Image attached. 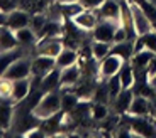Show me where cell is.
Segmentation results:
<instances>
[{
	"instance_id": "f35d334b",
	"label": "cell",
	"mask_w": 156,
	"mask_h": 138,
	"mask_svg": "<svg viewBox=\"0 0 156 138\" xmlns=\"http://www.w3.org/2000/svg\"><path fill=\"white\" fill-rule=\"evenodd\" d=\"M61 4H73V2H78V0H58Z\"/></svg>"
},
{
	"instance_id": "6da1fadb",
	"label": "cell",
	"mask_w": 156,
	"mask_h": 138,
	"mask_svg": "<svg viewBox=\"0 0 156 138\" xmlns=\"http://www.w3.org/2000/svg\"><path fill=\"white\" fill-rule=\"evenodd\" d=\"M61 93L58 89L55 91H48L43 94V98L39 100V103L32 108L31 111L39 121H43L46 118H51V116L58 115L61 111Z\"/></svg>"
},
{
	"instance_id": "484cf974",
	"label": "cell",
	"mask_w": 156,
	"mask_h": 138,
	"mask_svg": "<svg viewBox=\"0 0 156 138\" xmlns=\"http://www.w3.org/2000/svg\"><path fill=\"white\" fill-rule=\"evenodd\" d=\"M59 7H61L63 17H65V19H70V20L85 10V7H83L80 2H73V4H61V2H59Z\"/></svg>"
},
{
	"instance_id": "8d00e7d4",
	"label": "cell",
	"mask_w": 156,
	"mask_h": 138,
	"mask_svg": "<svg viewBox=\"0 0 156 138\" xmlns=\"http://www.w3.org/2000/svg\"><path fill=\"white\" fill-rule=\"evenodd\" d=\"M7 17H9V14H5L4 10H0V29L7 25Z\"/></svg>"
},
{
	"instance_id": "d6986e66",
	"label": "cell",
	"mask_w": 156,
	"mask_h": 138,
	"mask_svg": "<svg viewBox=\"0 0 156 138\" xmlns=\"http://www.w3.org/2000/svg\"><path fill=\"white\" fill-rule=\"evenodd\" d=\"M14 121V104L9 101H0V130L7 131Z\"/></svg>"
},
{
	"instance_id": "1f68e13d",
	"label": "cell",
	"mask_w": 156,
	"mask_h": 138,
	"mask_svg": "<svg viewBox=\"0 0 156 138\" xmlns=\"http://www.w3.org/2000/svg\"><path fill=\"white\" fill-rule=\"evenodd\" d=\"M107 115H109V106L107 104H102V103H95L92 104V118L95 121H102V120H105Z\"/></svg>"
},
{
	"instance_id": "ab89813d",
	"label": "cell",
	"mask_w": 156,
	"mask_h": 138,
	"mask_svg": "<svg viewBox=\"0 0 156 138\" xmlns=\"http://www.w3.org/2000/svg\"><path fill=\"white\" fill-rule=\"evenodd\" d=\"M153 31H156V20L153 22Z\"/></svg>"
},
{
	"instance_id": "5b68a950",
	"label": "cell",
	"mask_w": 156,
	"mask_h": 138,
	"mask_svg": "<svg viewBox=\"0 0 156 138\" xmlns=\"http://www.w3.org/2000/svg\"><path fill=\"white\" fill-rule=\"evenodd\" d=\"M127 121L134 136H156V126L146 116H131V118H127Z\"/></svg>"
},
{
	"instance_id": "7bdbcfd3",
	"label": "cell",
	"mask_w": 156,
	"mask_h": 138,
	"mask_svg": "<svg viewBox=\"0 0 156 138\" xmlns=\"http://www.w3.org/2000/svg\"><path fill=\"white\" fill-rule=\"evenodd\" d=\"M154 93H156V88H154Z\"/></svg>"
},
{
	"instance_id": "2e32d148",
	"label": "cell",
	"mask_w": 156,
	"mask_h": 138,
	"mask_svg": "<svg viewBox=\"0 0 156 138\" xmlns=\"http://www.w3.org/2000/svg\"><path fill=\"white\" fill-rule=\"evenodd\" d=\"M32 91V83L31 77H24V79H16L14 81V89H12V101L14 103H20L29 96Z\"/></svg>"
},
{
	"instance_id": "7402d4cb",
	"label": "cell",
	"mask_w": 156,
	"mask_h": 138,
	"mask_svg": "<svg viewBox=\"0 0 156 138\" xmlns=\"http://www.w3.org/2000/svg\"><path fill=\"white\" fill-rule=\"evenodd\" d=\"M16 37L17 41H19V46L20 47H31L34 46L36 42H37V34H36L34 31H32L31 27H22V29H19V31H16Z\"/></svg>"
},
{
	"instance_id": "f1b7e54d",
	"label": "cell",
	"mask_w": 156,
	"mask_h": 138,
	"mask_svg": "<svg viewBox=\"0 0 156 138\" xmlns=\"http://www.w3.org/2000/svg\"><path fill=\"white\" fill-rule=\"evenodd\" d=\"M46 24H48V15L37 12V14H32L31 15V24H29V27L39 35L41 32H43V29L46 27Z\"/></svg>"
},
{
	"instance_id": "836d02e7",
	"label": "cell",
	"mask_w": 156,
	"mask_h": 138,
	"mask_svg": "<svg viewBox=\"0 0 156 138\" xmlns=\"http://www.w3.org/2000/svg\"><path fill=\"white\" fill-rule=\"evenodd\" d=\"M107 86H109L110 96H112V100H114V98L122 91V84H121V77H119V74L109 77V79H107Z\"/></svg>"
},
{
	"instance_id": "e575fe53",
	"label": "cell",
	"mask_w": 156,
	"mask_h": 138,
	"mask_svg": "<svg viewBox=\"0 0 156 138\" xmlns=\"http://www.w3.org/2000/svg\"><path fill=\"white\" fill-rule=\"evenodd\" d=\"M20 8V0H0V10H4L5 14Z\"/></svg>"
},
{
	"instance_id": "cb8c5ba5",
	"label": "cell",
	"mask_w": 156,
	"mask_h": 138,
	"mask_svg": "<svg viewBox=\"0 0 156 138\" xmlns=\"http://www.w3.org/2000/svg\"><path fill=\"white\" fill-rule=\"evenodd\" d=\"M112 54H117V56H121L122 59L129 61V59L134 56V44L131 41H124V42H115L112 44Z\"/></svg>"
},
{
	"instance_id": "d590c367",
	"label": "cell",
	"mask_w": 156,
	"mask_h": 138,
	"mask_svg": "<svg viewBox=\"0 0 156 138\" xmlns=\"http://www.w3.org/2000/svg\"><path fill=\"white\" fill-rule=\"evenodd\" d=\"M78 2H80V4H82L85 8H92V10H94V8L100 7L105 0H78Z\"/></svg>"
},
{
	"instance_id": "60d3db41",
	"label": "cell",
	"mask_w": 156,
	"mask_h": 138,
	"mask_svg": "<svg viewBox=\"0 0 156 138\" xmlns=\"http://www.w3.org/2000/svg\"><path fill=\"white\" fill-rule=\"evenodd\" d=\"M153 5H154V7H156V0H154V2H153Z\"/></svg>"
},
{
	"instance_id": "44dd1931",
	"label": "cell",
	"mask_w": 156,
	"mask_h": 138,
	"mask_svg": "<svg viewBox=\"0 0 156 138\" xmlns=\"http://www.w3.org/2000/svg\"><path fill=\"white\" fill-rule=\"evenodd\" d=\"M78 58H80V56H78L76 49L65 47V49L56 56V67L63 69V67H68V66H71V64H76Z\"/></svg>"
},
{
	"instance_id": "ffe728a7",
	"label": "cell",
	"mask_w": 156,
	"mask_h": 138,
	"mask_svg": "<svg viewBox=\"0 0 156 138\" xmlns=\"http://www.w3.org/2000/svg\"><path fill=\"white\" fill-rule=\"evenodd\" d=\"M154 58H156V52H153V51H149V49H141V51H137V52H134L133 62H131V64H133L134 69H148V64Z\"/></svg>"
},
{
	"instance_id": "74e56055",
	"label": "cell",
	"mask_w": 156,
	"mask_h": 138,
	"mask_svg": "<svg viewBox=\"0 0 156 138\" xmlns=\"http://www.w3.org/2000/svg\"><path fill=\"white\" fill-rule=\"evenodd\" d=\"M148 84H149V86H153V88H156V73L153 74V76H149V79H148Z\"/></svg>"
},
{
	"instance_id": "8992f818",
	"label": "cell",
	"mask_w": 156,
	"mask_h": 138,
	"mask_svg": "<svg viewBox=\"0 0 156 138\" xmlns=\"http://www.w3.org/2000/svg\"><path fill=\"white\" fill-rule=\"evenodd\" d=\"M63 49H65V46H63L61 37H43L37 39V42H36V52L43 54V56L56 58Z\"/></svg>"
},
{
	"instance_id": "7c38bea8",
	"label": "cell",
	"mask_w": 156,
	"mask_h": 138,
	"mask_svg": "<svg viewBox=\"0 0 156 138\" xmlns=\"http://www.w3.org/2000/svg\"><path fill=\"white\" fill-rule=\"evenodd\" d=\"M134 100V91L133 88H129V89H122L119 94L114 98L112 101V110L114 113H117V115H124V113H127L129 106H131V103H133Z\"/></svg>"
},
{
	"instance_id": "7a4b0ae2",
	"label": "cell",
	"mask_w": 156,
	"mask_h": 138,
	"mask_svg": "<svg viewBox=\"0 0 156 138\" xmlns=\"http://www.w3.org/2000/svg\"><path fill=\"white\" fill-rule=\"evenodd\" d=\"M127 5H129V12H131V20H133V27L136 31L137 37L144 35L146 32L153 31V22L149 20V17L146 15V12L143 10L137 2H131L127 0Z\"/></svg>"
},
{
	"instance_id": "30bf717a",
	"label": "cell",
	"mask_w": 156,
	"mask_h": 138,
	"mask_svg": "<svg viewBox=\"0 0 156 138\" xmlns=\"http://www.w3.org/2000/svg\"><path fill=\"white\" fill-rule=\"evenodd\" d=\"M98 15H100V20H114V22L122 24V5H119L117 0H105L98 7Z\"/></svg>"
},
{
	"instance_id": "83f0119b",
	"label": "cell",
	"mask_w": 156,
	"mask_h": 138,
	"mask_svg": "<svg viewBox=\"0 0 156 138\" xmlns=\"http://www.w3.org/2000/svg\"><path fill=\"white\" fill-rule=\"evenodd\" d=\"M78 98L76 94H73L71 91H63L61 93V108L65 113H70L75 106L78 104Z\"/></svg>"
},
{
	"instance_id": "9a60e30c",
	"label": "cell",
	"mask_w": 156,
	"mask_h": 138,
	"mask_svg": "<svg viewBox=\"0 0 156 138\" xmlns=\"http://www.w3.org/2000/svg\"><path fill=\"white\" fill-rule=\"evenodd\" d=\"M22 56H26V51H24L20 46L16 47V49H12V51L0 52V77H4L5 73H7V69L10 67L19 58H22Z\"/></svg>"
},
{
	"instance_id": "ba28073f",
	"label": "cell",
	"mask_w": 156,
	"mask_h": 138,
	"mask_svg": "<svg viewBox=\"0 0 156 138\" xmlns=\"http://www.w3.org/2000/svg\"><path fill=\"white\" fill-rule=\"evenodd\" d=\"M100 20V15H98V8H85L82 14H78L76 17L71 19V22L80 29V31H94L95 25Z\"/></svg>"
},
{
	"instance_id": "4fadbf2b",
	"label": "cell",
	"mask_w": 156,
	"mask_h": 138,
	"mask_svg": "<svg viewBox=\"0 0 156 138\" xmlns=\"http://www.w3.org/2000/svg\"><path fill=\"white\" fill-rule=\"evenodd\" d=\"M29 24H31V14L27 10H22V8L10 12L7 17V27L12 29L14 32L22 29V27H27Z\"/></svg>"
},
{
	"instance_id": "d4e9b609",
	"label": "cell",
	"mask_w": 156,
	"mask_h": 138,
	"mask_svg": "<svg viewBox=\"0 0 156 138\" xmlns=\"http://www.w3.org/2000/svg\"><path fill=\"white\" fill-rule=\"evenodd\" d=\"M110 51H112V44L110 42L94 41V44H92V58L95 61H102V59H105L110 54Z\"/></svg>"
},
{
	"instance_id": "4dcf8cb0",
	"label": "cell",
	"mask_w": 156,
	"mask_h": 138,
	"mask_svg": "<svg viewBox=\"0 0 156 138\" xmlns=\"http://www.w3.org/2000/svg\"><path fill=\"white\" fill-rule=\"evenodd\" d=\"M12 89L14 81L9 77H0V100H12Z\"/></svg>"
},
{
	"instance_id": "5bb4252c",
	"label": "cell",
	"mask_w": 156,
	"mask_h": 138,
	"mask_svg": "<svg viewBox=\"0 0 156 138\" xmlns=\"http://www.w3.org/2000/svg\"><path fill=\"white\" fill-rule=\"evenodd\" d=\"M82 77V67L80 64H71L61 69V88H73L78 84Z\"/></svg>"
},
{
	"instance_id": "b9f144b4",
	"label": "cell",
	"mask_w": 156,
	"mask_h": 138,
	"mask_svg": "<svg viewBox=\"0 0 156 138\" xmlns=\"http://www.w3.org/2000/svg\"><path fill=\"white\" fill-rule=\"evenodd\" d=\"M148 2H154V0H148Z\"/></svg>"
},
{
	"instance_id": "d6a6232c",
	"label": "cell",
	"mask_w": 156,
	"mask_h": 138,
	"mask_svg": "<svg viewBox=\"0 0 156 138\" xmlns=\"http://www.w3.org/2000/svg\"><path fill=\"white\" fill-rule=\"evenodd\" d=\"M141 42L144 46V49H149L153 52H156V31H149L144 35H141Z\"/></svg>"
},
{
	"instance_id": "9c48e42d",
	"label": "cell",
	"mask_w": 156,
	"mask_h": 138,
	"mask_svg": "<svg viewBox=\"0 0 156 138\" xmlns=\"http://www.w3.org/2000/svg\"><path fill=\"white\" fill-rule=\"evenodd\" d=\"M55 67H56V58L43 56V54H36V58L32 59V64H31L32 76H39V77H44Z\"/></svg>"
},
{
	"instance_id": "8fae6325",
	"label": "cell",
	"mask_w": 156,
	"mask_h": 138,
	"mask_svg": "<svg viewBox=\"0 0 156 138\" xmlns=\"http://www.w3.org/2000/svg\"><path fill=\"white\" fill-rule=\"evenodd\" d=\"M153 113V101L146 96H134L133 103L127 110V115L129 116H148Z\"/></svg>"
},
{
	"instance_id": "e0dca14e",
	"label": "cell",
	"mask_w": 156,
	"mask_h": 138,
	"mask_svg": "<svg viewBox=\"0 0 156 138\" xmlns=\"http://www.w3.org/2000/svg\"><path fill=\"white\" fill-rule=\"evenodd\" d=\"M19 47V41L16 37V32L9 29L7 25L0 29V52H5V51H12Z\"/></svg>"
},
{
	"instance_id": "f546056e",
	"label": "cell",
	"mask_w": 156,
	"mask_h": 138,
	"mask_svg": "<svg viewBox=\"0 0 156 138\" xmlns=\"http://www.w3.org/2000/svg\"><path fill=\"white\" fill-rule=\"evenodd\" d=\"M63 120L59 118L58 115L51 116V118L43 120V125H41V130L44 131V135H55V131L58 130V126L61 125Z\"/></svg>"
},
{
	"instance_id": "4316f807",
	"label": "cell",
	"mask_w": 156,
	"mask_h": 138,
	"mask_svg": "<svg viewBox=\"0 0 156 138\" xmlns=\"http://www.w3.org/2000/svg\"><path fill=\"white\" fill-rule=\"evenodd\" d=\"M110 100H112V96H110V91H109L107 83H104V84L97 86V88L94 89V96H92V101H94V103L109 104Z\"/></svg>"
},
{
	"instance_id": "ac0fdd59",
	"label": "cell",
	"mask_w": 156,
	"mask_h": 138,
	"mask_svg": "<svg viewBox=\"0 0 156 138\" xmlns=\"http://www.w3.org/2000/svg\"><path fill=\"white\" fill-rule=\"evenodd\" d=\"M59 86H61V69L59 67H55L51 73H48L46 76L43 77V81H41V89H43L44 93L55 91Z\"/></svg>"
},
{
	"instance_id": "3957f363",
	"label": "cell",
	"mask_w": 156,
	"mask_h": 138,
	"mask_svg": "<svg viewBox=\"0 0 156 138\" xmlns=\"http://www.w3.org/2000/svg\"><path fill=\"white\" fill-rule=\"evenodd\" d=\"M124 62H126V59H122L121 56L110 52L109 56H107L105 59H102L100 64H98V77L107 81L109 77L119 74V71H121V67L124 66Z\"/></svg>"
},
{
	"instance_id": "603a6c76",
	"label": "cell",
	"mask_w": 156,
	"mask_h": 138,
	"mask_svg": "<svg viewBox=\"0 0 156 138\" xmlns=\"http://www.w3.org/2000/svg\"><path fill=\"white\" fill-rule=\"evenodd\" d=\"M119 77H121L122 89H129V88H133L134 83H136L133 64H129V62L126 61V62H124V66L121 67V71H119Z\"/></svg>"
},
{
	"instance_id": "52a82bcc",
	"label": "cell",
	"mask_w": 156,
	"mask_h": 138,
	"mask_svg": "<svg viewBox=\"0 0 156 138\" xmlns=\"http://www.w3.org/2000/svg\"><path fill=\"white\" fill-rule=\"evenodd\" d=\"M31 64H32V59L31 58H19L10 67L7 69L5 73V77L9 79L16 81V79H24V77H31L32 76V69H31Z\"/></svg>"
},
{
	"instance_id": "277c9868",
	"label": "cell",
	"mask_w": 156,
	"mask_h": 138,
	"mask_svg": "<svg viewBox=\"0 0 156 138\" xmlns=\"http://www.w3.org/2000/svg\"><path fill=\"white\" fill-rule=\"evenodd\" d=\"M121 22H114V20H98V24L94 29V41H102V42H114V35L117 29L121 27Z\"/></svg>"
}]
</instances>
